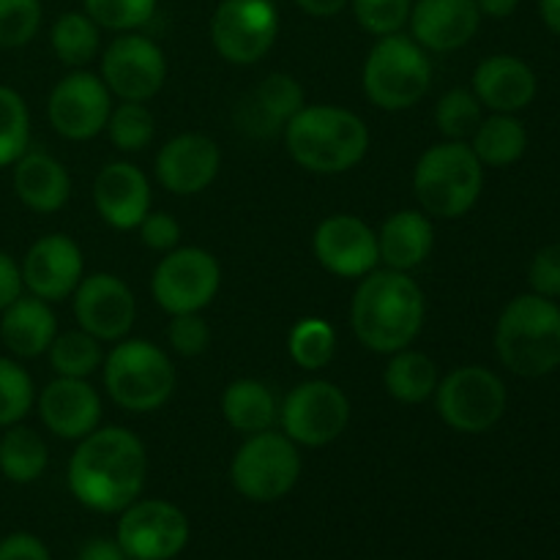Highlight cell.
<instances>
[{"label":"cell","mask_w":560,"mask_h":560,"mask_svg":"<svg viewBox=\"0 0 560 560\" xmlns=\"http://www.w3.org/2000/svg\"><path fill=\"white\" fill-rule=\"evenodd\" d=\"M293 3L310 16H337L345 5H350V0H293Z\"/></svg>","instance_id":"48"},{"label":"cell","mask_w":560,"mask_h":560,"mask_svg":"<svg viewBox=\"0 0 560 560\" xmlns=\"http://www.w3.org/2000/svg\"><path fill=\"white\" fill-rule=\"evenodd\" d=\"M131 560H135V558H131Z\"/></svg>","instance_id":"51"},{"label":"cell","mask_w":560,"mask_h":560,"mask_svg":"<svg viewBox=\"0 0 560 560\" xmlns=\"http://www.w3.org/2000/svg\"><path fill=\"white\" fill-rule=\"evenodd\" d=\"M485 164L468 142L446 140L427 148L413 170V191L430 219H459L479 202Z\"/></svg>","instance_id":"5"},{"label":"cell","mask_w":560,"mask_h":560,"mask_svg":"<svg viewBox=\"0 0 560 560\" xmlns=\"http://www.w3.org/2000/svg\"><path fill=\"white\" fill-rule=\"evenodd\" d=\"M306 104L304 88L288 71H273L257 85V91L241 107V124L246 131L257 137H271L284 131L295 113H301Z\"/></svg>","instance_id":"24"},{"label":"cell","mask_w":560,"mask_h":560,"mask_svg":"<svg viewBox=\"0 0 560 560\" xmlns=\"http://www.w3.org/2000/svg\"><path fill=\"white\" fill-rule=\"evenodd\" d=\"M481 16H492V20H506L517 11L520 0H476Z\"/></svg>","instance_id":"49"},{"label":"cell","mask_w":560,"mask_h":560,"mask_svg":"<svg viewBox=\"0 0 560 560\" xmlns=\"http://www.w3.org/2000/svg\"><path fill=\"white\" fill-rule=\"evenodd\" d=\"M350 5H353L355 22L377 38L402 33L413 11V0H350Z\"/></svg>","instance_id":"41"},{"label":"cell","mask_w":560,"mask_h":560,"mask_svg":"<svg viewBox=\"0 0 560 560\" xmlns=\"http://www.w3.org/2000/svg\"><path fill=\"white\" fill-rule=\"evenodd\" d=\"M435 246V228L424 211H397L377 230L381 262L392 271L410 273L430 257Z\"/></svg>","instance_id":"27"},{"label":"cell","mask_w":560,"mask_h":560,"mask_svg":"<svg viewBox=\"0 0 560 560\" xmlns=\"http://www.w3.org/2000/svg\"><path fill=\"white\" fill-rule=\"evenodd\" d=\"M312 252L328 273L342 279H364L381 262L377 233L353 213H334L315 228Z\"/></svg>","instance_id":"17"},{"label":"cell","mask_w":560,"mask_h":560,"mask_svg":"<svg viewBox=\"0 0 560 560\" xmlns=\"http://www.w3.org/2000/svg\"><path fill=\"white\" fill-rule=\"evenodd\" d=\"M279 424L295 446H328L348 430L350 399L337 383L306 381L284 397Z\"/></svg>","instance_id":"11"},{"label":"cell","mask_w":560,"mask_h":560,"mask_svg":"<svg viewBox=\"0 0 560 560\" xmlns=\"http://www.w3.org/2000/svg\"><path fill=\"white\" fill-rule=\"evenodd\" d=\"M104 85L120 102H151L167 82V58L153 38L142 33H120L104 47Z\"/></svg>","instance_id":"14"},{"label":"cell","mask_w":560,"mask_h":560,"mask_svg":"<svg viewBox=\"0 0 560 560\" xmlns=\"http://www.w3.org/2000/svg\"><path fill=\"white\" fill-rule=\"evenodd\" d=\"M167 342L184 359L202 355L211 345V328L200 312H186V315H173L167 326Z\"/></svg>","instance_id":"42"},{"label":"cell","mask_w":560,"mask_h":560,"mask_svg":"<svg viewBox=\"0 0 560 560\" xmlns=\"http://www.w3.org/2000/svg\"><path fill=\"white\" fill-rule=\"evenodd\" d=\"M66 479L85 509L120 514L142 495L148 481L145 443L126 427H98L77 441Z\"/></svg>","instance_id":"1"},{"label":"cell","mask_w":560,"mask_h":560,"mask_svg":"<svg viewBox=\"0 0 560 560\" xmlns=\"http://www.w3.org/2000/svg\"><path fill=\"white\" fill-rule=\"evenodd\" d=\"M408 25L427 52H454L479 33L481 11L476 0H413Z\"/></svg>","instance_id":"22"},{"label":"cell","mask_w":560,"mask_h":560,"mask_svg":"<svg viewBox=\"0 0 560 560\" xmlns=\"http://www.w3.org/2000/svg\"><path fill=\"white\" fill-rule=\"evenodd\" d=\"M109 113H113V93L93 71L74 69L49 93V124L71 142H85L102 135L107 129Z\"/></svg>","instance_id":"15"},{"label":"cell","mask_w":560,"mask_h":560,"mask_svg":"<svg viewBox=\"0 0 560 560\" xmlns=\"http://www.w3.org/2000/svg\"><path fill=\"white\" fill-rule=\"evenodd\" d=\"M495 353L520 377H545L560 366V306L545 295H517L495 326Z\"/></svg>","instance_id":"4"},{"label":"cell","mask_w":560,"mask_h":560,"mask_svg":"<svg viewBox=\"0 0 560 560\" xmlns=\"http://www.w3.org/2000/svg\"><path fill=\"white\" fill-rule=\"evenodd\" d=\"M222 288L219 260L202 246H175L159 260L151 279V293L167 315L202 312Z\"/></svg>","instance_id":"10"},{"label":"cell","mask_w":560,"mask_h":560,"mask_svg":"<svg viewBox=\"0 0 560 560\" xmlns=\"http://www.w3.org/2000/svg\"><path fill=\"white\" fill-rule=\"evenodd\" d=\"M49 44L60 63L71 69H85L102 52V27L85 11H66L55 20Z\"/></svg>","instance_id":"32"},{"label":"cell","mask_w":560,"mask_h":560,"mask_svg":"<svg viewBox=\"0 0 560 560\" xmlns=\"http://www.w3.org/2000/svg\"><path fill=\"white\" fill-rule=\"evenodd\" d=\"M474 93L492 113H520L536 96V74L514 55H492L474 71Z\"/></svg>","instance_id":"23"},{"label":"cell","mask_w":560,"mask_h":560,"mask_svg":"<svg viewBox=\"0 0 560 560\" xmlns=\"http://www.w3.org/2000/svg\"><path fill=\"white\" fill-rule=\"evenodd\" d=\"M22 284L31 290V295L44 301H63L77 290V284L85 277V257L80 244L63 233H52L38 238L27 249L25 260L20 266Z\"/></svg>","instance_id":"18"},{"label":"cell","mask_w":560,"mask_h":560,"mask_svg":"<svg viewBox=\"0 0 560 560\" xmlns=\"http://www.w3.org/2000/svg\"><path fill=\"white\" fill-rule=\"evenodd\" d=\"M14 191L36 213H55L69 202V170L44 151H25L14 162Z\"/></svg>","instance_id":"25"},{"label":"cell","mask_w":560,"mask_h":560,"mask_svg":"<svg viewBox=\"0 0 560 560\" xmlns=\"http://www.w3.org/2000/svg\"><path fill=\"white\" fill-rule=\"evenodd\" d=\"M470 148L485 167H509L523 159L528 148V131L514 115L495 113L492 118L481 120L470 137Z\"/></svg>","instance_id":"30"},{"label":"cell","mask_w":560,"mask_h":560,"mask_svg":"<svg viewBox=\"0 0 560 560\" xmlns=\"http://www.w3.org/2000/svg\"><path fill=\"white\" fill-rule=\"evenodd\" d=\"M31 145V113L14 88L0 85V167L14 164Z\"/></svg>","instance_id":"35"},{"label":"cell","mask_w":560,"mask_h":560,"mask_svg":"<svg viewBox=\"0 0 560 560\" xmlns=\"http://www.w3.org/2000/svg\"><path fill=\"white\" fill-rule=\"evenodd\" d=\"M438 383H441V375H438L435 361L413 348L392 353L386 372H383V386L402 405H421L432 399Z\"/></svg>","instance_id":"29"},{"label":"cell","mask_w":560,"mask_h":560,"mask_svg":"<svg viewBox=\"0 0 560 560\" xmlns=\"http://www.w3.org/2000/svg\"><path fill=\"white\" fill-rule=\"evenodd\" d=\"M481 102L476 98L474 91L465 88H454V91L443 93L435 104V124L446 140L465 142L474 137V131L481 124Z\"/></svg>","instance_id":"37"},{"label":"cell","mask_w":560,"mask_h":560,"mask_svg":"<svg viewBox=\"0 0 560 560\" xmlns=\"http://www.w3.org/2000/svg\"><path fill=\"white\" fill-rule=\"evenodd\" d=\"M36 388L25 366L11 359H0V427H14L31 413Z\"/></svg>","instance_id":"39"},{"label":"cell","mask_w":560,"mask_h":560,"mask_svg":"<svg viewBox=\"0 0 560 560\" xmlns=\"http://www.w3.org/2000/svg\"><path fill=\"white\" fill-rule=\"evenodd\" d=\"M284 145L295 164L315 175H342L370 151V129L353 109L304 104L284 126Z\"/></svg>","instance_id":"3"},{"label":"cell","mask_w":560,"mask_h":560,"mask_svg":"<svg viewBox=\"0 0 560 560\" xmlns=\"http://www.w3.org/2000/svg\"><path fill=\"white\" fill-rule=\"evenodd\" d=\"M74 320L82 331L98 342H120L129 337L137 317V301L129 284L115 273H91L82 277L71 293Z\"/></svg>","instance_id":"16"},{"label":"cell","mask_w":560,"mask_h":560,"mask_svg":"<svg viewBox=\"0 0 560 560\" xmlns=\"http://www.w3.org/2000/svg\"><path fill=\"white\" fill-rule=\"evenodd\" d=\"M288 353L301 370L317 372L337 353V331L326 317H301L288 337Z\"/></svg>","instance_id":"33"},{"label":"cell","mask_w":560,"mask_h":560,"mask_svg":"<svg viewBox=\"0 0 560 560\" xmlns=\"http://www.w3.org/2000/svg\"><path fill=\"white\" fill-rule=\"evenodd\" d=\"M539 11L545 25L560 36V0H539Z\"/></svg>","instance_id":"50"},{"label":"cell","mask_w":560,"mask_h":560,"mask_svg":"<svg viewBox=\"0 0 560 560\" xmlns=\"http://www.w3.org/2000/svg\"><path fill=\"white\" fill-rule=\"evenodd\" d=\"M104 388L118 408L153 413L175 392V366L159 345L148 339H120L104 355Z\"/></svg>","instance_id":"7"},{"label":"cell","mask_w":560,"mask_h":560,"mask_svg":"<svg viewBox=\"0 0 560 560\" xmlns=\"http://www.w3.org/2000/svg\"><path fill=\"white\" fill-rule=\"evenodd\" d=\"M528 282L536 295L560 299V244H550L536 252L528 268Z\"/></svg>","instance_id":"43"},{"label":"cell","mask_w":560,"mask_h":560,"mask_svg":"<svg viewBox=\"0 0 560 560\" xmlns=\"http://www.w3.org/2000/svg\"><path fill=\"white\" fill-rule=\"evenodd\" d=\"M222 416L241 435L273 430L279 421V405L271 388L255 377H238L222 394Z\"/></svg>","instance_id":"28"},{"label":"cell","mask_w":560,"mask_h":560,"mask_svg":"<svg viewBox=\"0 0 560 560\" xmlns=\"http://www.w3.org/2000/svg\"><path fill=\"white\" fill-rule=\"evenodd\" d=\"M93 206L113 230H137L151 213L148 175L131 162H113L93 180Z\"/></svg>","instance_id":"21"},{"label":"cell","mask_w":560,"mask_h":560,"mask_svg":"<svg viewBox=\"0 0 560 560\" xmlns=\"http://www.w3.org/2000/svg\"><path fill=\"white\" fill-rule=\"evenodd\" d=\"M509 405L506 386L487 366H459L441 377L435 388V408L443 424L463 435H481L503 419Z\"/></svg>","instance_id":"9"},{"label":"cell","mask_w":560,"mask_h":560,"mask_svg":"<svg viewBox=\"0 0 560 560\" xmlns=\"http://www.w3.org/2000/svg\"><path fill=\"white\" fill-rule=\"evenodd\" d=\"M77 560H131L115 539H91L82 545Z\"/></svg>","instance_id":"47"},{"label":"cell","mask_w":560,"mask_h":560,"mask_svg":"<svg viewBox=\"0 0 560 560\" xmlns=\"http://www.w3.org/2000/svg\"><path fill=\"white\" fill-rule=\"evenodd\" d=\"M140 241L153 252H173L180 244V224L170 213H148L140 222Z\"/></svg>","instance_id":"44"},{"label":"cell","mask_w":560,"mask_h":560,"mask_svg":"<svg viewBox=\"0 0 560 560\" xmlns=\"http://www.w3.org/2000/svg\"><path fill=\"white\" fill-rule=\"evenodd\" d=\"M279 36L273 0H222L213 11L211 42L233 66H252L266 58Z\"/></svg>","instance_id":"12"},{"label":"cell","mask_w":560,"mask_h":560,"mask_svg":"<svg viewBox=\"0 0 560 560\" xmlns=\"http://www.w3.org/2000/svg\"><path fill=\"white\" fill-rule=\"evenodd\" d=\"M38 416L52 435L82 441L102 427V397L85 377H55L38 397Z\"/></svg>","instance_id":"20"},{"label":"cell","mask_w":560,"mask_h":560,"mask_svg":"<svg viewBox=\"0 0 560 560\" xmlns=\"http://www.w3.org/2000/svg\"><path fill=\"white\" fill-rule=\"evenodd\" d=\"M22 288H25V284H22L20 266L14 262V257L0 252V312L20 299Z\"/></svg>","instance_id":"46"},{"label":"cell","mask_w":560,"mask_h":560,"mask_svg":"<svg viewBox=\"0 0 560 560\" xmlns=\"http://www.w3.org/2000/svg\"><path fill=\"white\" fill-rule=\"evenodd\" d=\"M47 353L58 377H85L88 381L104 364L102 342L82 328L58 334Z\"/></svg>","instance_id":"34"},{"label":"cell","mask_w":560,"mask_h":560,"mask_svg":"<svg viewBox=\"0 0 560 560\" xmlns=\"http://www.w3.org/2000/svg\"><path fill=\"white\" fill-rule=\"evenodd\" d=\"M427 317V301L410 273L383 271L366 273L353 293L350 326L355 339L372 353L392 355L410 348L421 334Z\"/></svg>","instance_id":"2"},{"label":"cell","mask_w":560,"mask_h":560,"mask_svg":"<svg viewBox=\"0 0 560 560\" xmlns=\"http://www.w3.org/2000/svg\"><path fill=\"white\" fill-rule=\"evenodd\" d=\"M222 167V151L200 131H186L164 142L156 153V178L170 195L191 197L206 191Z\"/></svg>","instance_id":"19"},{"label":"cell","mask_w":560,"mask_h":560,"mask_svg":"<svg viewBox=\"0 0 560 560\" xmlns=\"http://www.w3.org/2000/svg\"><path fill=\"white\" fill-rule=\"evenodd\" d=\"M0 560H52L47 545L33 534H11L0 541Z\"/></svg>","instance_id":"45"},{"label":"cell","mask_w":560,"mask_h":560,"mask_svg":"<svg viewBox=\"0 0 560 560\" xmlns=\"http://www.w3.org/2000/svg\"><path fill=\"white\" fill-rule=\"evenodd\" d=\"M301 479L299 446L284 432L266 430L246 435L230 463V481L255 503H273L290 495Z\"/></svg>","instance_id":"8"},{"label":"cell","mask_w":560,"mask_h":560,"mask_svg":"<svg viewBox=\"0 0 560 560\" xmlns=\"http://www.w3.org/2000/svg\"><path fill=\"white\" fill-rule=\"evenodd\" d=\"M189 520L175 503L137 498L120 512L115 541L135 560H170L189 545Z\"/></svg>","instance_id":"13"},{"label":"cell","mask_w":560,"mask_h":560,"mask_svg":"<svg viewBox=\"0 0 560 560\" xmlns=\"http://www.w3.org/2000/svg\"><path fill=\"white\" fill-rule=\"evenodd\" d=\"M0 337L5 348L20 359H36L47 353L52 339L58 337V317L49 301L36 295H20L14 304L0 312Z\"/></svg>","instance_id":"26"},{"label":"cell","mask_w":560,"mask_h":560,"mask_svg":"<svg viewBox=\"0 0 560 560\" xmlns=\"http://www.w3.org/2000/svg\"><path fill=\"white\" fill-rule=\"evenodd\" d=\"M38 27L42 0H0V47H25L36 38Z\"/></svg>","instance_id":"40"},{"label":"cell","mask_w":560,"mask_h":560,"mask_svg":"<svg viewBox=\"0 0 560 560\" xmlns=\"http://www.w3.org/2000/svg\"><path fill=\"white\" fill-rule=\"evenodd\" d=\"M361 85L377 109L402 113L416 107L432 85L430 52L405 33L377 38L364 60Z\"/></svg>","instance_id":"6"},{"label":"cell","mask_w":560,"mask_h":560,"mask_svg":"<svg viewBox=\"0 0 560 560\" xmlns=\"http://www.w3.org/2000/svg\"><path fill=\"white\" fill-rule=\"evenodd\" d=\"M49 452L31 427H5V435L0 438V474L14 485H31L47 470Z\"/></svg>","instance_id":"31"},{"label":"cell","mask_w":560,"mask_h":560,"mask_svg":"<svg viewBox=\"0 0 560 560\" xmlns=\"http://www.w3.org/2000/svg\"><path fill=\"white\" fill-rule=\"evenodd\" d=\"M159 0H82L85 14L104 31L131 33L148 25L156 14Z\"/></svg>","instance_id":"38"},{"label":"cell","mask_w":560,"mask_h":560,"mask_svg":"<svg viewBox=\"0 0 560 560\" xmlns=\"http://www.w3.org/2000/svg\"><path fill=\"white\" fill-rule=\"evenodd\" d=\"M107 135L118 151L140 153L142 148L151 145L153 135H156V120L142 102H120L109 113Z\"/></svg>","instance_id":"36"}]
</instances>
